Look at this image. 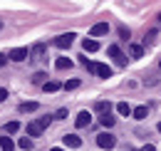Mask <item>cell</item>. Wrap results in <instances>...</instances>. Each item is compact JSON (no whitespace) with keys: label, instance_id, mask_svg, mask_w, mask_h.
I'll return each instance as SVG.
<instances>
[{"label":"cell","instance_id":"277c9868","mask_svg":"<svg viewBox=\"0 0 161 151\" xmlns=\"http://www.w3.org/2000/svg\"><path fill=\"white\" fill-rule=\"evenodd\" d=\"M92 124V112H87V109H82L77 114V119H75V126L77 129H84V126H89Z\"/></svg>","mask_w":161,"mask_h":151},{"label":"cell","instance_id":"5bb4252c","mask_svg":"<svg viewBox=\"0 0 161 151\" xmlns=\"http://www.w3.org/2000/svg\"><path fill=\"white\" fill-rule=\"evenodd\" d=\"M0 149H3V151H13V149H15L13 139H10V136H0Z\"/></svg>","mask_w":161,"mask_h":151},{"label":"cell","instance_id":"7a4b0ae2","mask_svg":"<svg viewBox=\"0 0 161 151\" xmlns=\"http://www.w3.org/2000/svg\"><path fill=\"white\" fill-rule=\"evenodd\" d=\"M75 37H77L75 32H64V35H60V37H55L52 45H55V47H60V50H67V47L75 42Z\"/></svg>","mask_w":161,"mask_h":151},{"label":"cell","instance_id":"f1b7e54d","mask_svg":"<svg viewBox=\"0 0 161 151\" xmlns=\"http://www.w3.org/2000/svg\"><path fill=\"white\" fill-rule=\"evenodd\" d=\"M55 119H67V109H60V112L55 114Z\"/></svg>","mask_w":161,"mask_h":151},{"label":"cell","instance_id":"d4e9b609","mask_svg":"<svg viewBox=\"0 0 161 151\" xmlns=\"http://www.w3.org/2000/svg\"><path fill=\"white\" fill-rule=\"evenodd\" d=\"M129 35H131V32H129L124 25H119V37H121V40H129Z\"/></svg>","mask_w":161,"mask_h":151},{"label":"cell","instance_id":"f546056e","mask_svg":"<svg viewBox=\"0 0 161 151\" xmlns=\"http://www.w3.org/2000/svg\"><path fill=\"white\" fill-rule=\"evenodd\" d=\"M5 99H8V89H3V87H0V102H5Z\"/></svg>","mask_w":161,"mask_h":151},{"label":"cell","instance_id":"836d02e7","mask_svg":"<svg viewBox=\"0 0 161 151\" xmlns=\"http://www.w3.org/2000/svg\"><path fill=\"white\" fill-rule=\"evenodd\" d=\"M159 67H161V59H159Z\"/></svg>","mask_w":161,"mask_h":151},{"label":"cell","instance_id":"603a6c76","mask_svg":"<svg viewBox=\"0 0 161 151\" xmlns=\"http://www.w3.org/2000/svg\"><path fill=\"white\" fill-rule=\"evenodd\" d=\"M82 64H84V67H87L89 72H94V70H97V64H94V62H89L87 57H82Z\"/></svg>","mask_w":161,"mask_h":151},{"label":"cell","instance_id":"9a60e30c","mask_svg":"<svg viewBox=\"0 0 161 151\" xmlns=\"http://www.w3.org/2000/svg\"><path fill=\"white\" fill-rule=\"evenodd\" d=\"M117 112H119L121 116H129V114H134V109H131L126 102H119V104H117Z\"/></svg>","mask_w":161,"mask_h":151},{"label":"cell","instance_id":"d6a6232c","mask_svg":"<svg viewBox=\"0 0 161 151\" xmlns=\"http://www.w3.org/2000/svg\"><path fill=\"white\" fill-rule=\"evenodd\" d=\"M50 151H62V149H50Z\"/></svg>","mask_w":161,"mask_h":151},{"label":"cell","instance_id":"4316f807","mask_svg":"<svg viewBox=\"0 0 161 151\" xmlns=\"http://www.w3.org/2000/svg\"><path fill=\"white\" fill-rule=\"evenodd\" d=\"M8 59H10V55H5V52H0V67H5V64H8Z\"/></svg>","mask_w":161,"mask_h":151},{"label":"cell","instance_id":"30bf717a","mask_svg":"<svg viewBox=\"0 0 161 151\" xmlns=\"http://www.w3.org/2000/svg\"><path fill=\"white\" fill-rule=\"evenodd\" d=\"M82 47H84V52H97V50H99V42H97V40H87V37H84Z\"/></svg>","mask_w":161,"mask_h":151},{"label":"cell","instance_id":"6da1fadb","mask_svg":"<svg viewBox=\"0 0 161 151\" xmlns=\"http://www.w3.org/2000/svg\"><path fill=\"white\" fill-rule=\"evenodd\" d=\"M47 124H50V116H40V119L30 121V124H27V136H40V134L47 129Z\"/></svg>","mask_w":161,"mask_h":151},{"label":"cell","instance_id":"ffe728a7","mask_svg":"<svg viewBox=\"0 0 161 151\" xmlns=\"http://www.w3.org/2000/svg\"><path fill=\"white\" fill-rule=\"evenodd\" d=\"M18 146H20V149H25V151H30V149H32V139H27V136H22L20 141H18Z\"/></svg>","mask_w":161,"mask_h":151},{"label":"cell","instance_id":"e575fe53","mask_svg":"<svg viewBox=\"0 0 161 151\" xmlns=\"http://www.w3.org/2000/svg\"><path fill=\"white\" fill-rule=\"evenodd\" d=\"M159 22H161V15H159Z\"/></svg>","mask_w":161,"mask_h":151},{"label":"cell","instance_id":"4dcf8cb0","mask_svg":"<svg viewBox=\"0 0 161 151\" xmlns=\"http://www.w3.org/2000/svg\"><path fill=\"white\" fill-rule=\"evenodd\" d=\"M141 151H156V149H154L151 144H146V146H144V149H141Z\"/></svg>","mask_w":161,"mask_h":151},{"label":"cell","instance_id":"4fadbf2b","mask_svg":"<svg viewBox=\"0 0 161 151\" xmlns=\"http://www.w3.org/2000/svg\"><path fill=\"white\" fill-rule=\"evenodd\" d=\"M99 121H102V126H107V129H109V126H114V121H117V119H114L109 112H104V114L99 116Z\"/></svg>","mask_w":161,"mask_h":151},{"label":"cell","instance_id":"5b68a950","mask_svg":"<svg viewBox=\"0 0 161 151\" xmlns=\"http://www.w3.org/2000/svg\"><path fill=\"white\" fill-rule=\"evenodd\" d=\"M114 144H117V139H114L112 134H107V131L97 136V146H99V149H112Z\"/></svg>","mask_w":161,"mask_h":151},{"label":"cell","instance_id":"1f68e13d","mask_svg":"<svg viewBox=\"0 0 161 151\" xmlns=\"http://www.w3.org/2000/svg\"><path fill=\"white\" fill-rule=\"evenodd\" d=\"M156 129H159V134H161V124H159V126H156Z\"/></svg>","mask_w":161,"mask_h":151},{"label":"cell","instance_id":"d6986e66","mask_svg":"<svg viewBox=\"0 0 161 151\" xmlns=\"http://www.w3.org/2000/svg\"><path fill=\"white\" fill-rule=\"evenodd\" d=\"M18 131H20V121H10L5 126V134H18Z\"/></svg>","mask_w":161,"mask_h":151},{"label":"cell","instance_id":"52a82bcc","mask_svg":"<svg viewBox=\"0 0 161 151\" xmlns=\"http://www.w3.org/2000/svg\"><path fill=\"white\" fill-rule=\"evenodd\" d=\"M8 55H10L13 62H22V59H27V57H30V52H27L25 47H15V50H10Z\"/></svg>","mask_w":161,"mask_h":151},{"label":"cell","instance_id":"3957f363","mask_svg":"<svg viewBox=\"0 0 161 151\" xmlns=\"http://www.w3.org/2000/svg\"><path fill=\"white\" fill-rule=\"evenodd\" d=\"M107 52H109V57H112L117 64H126V57H124V52L119 50V45H109Z\"/></svg>","mask_w":161,"mask_h":151},{"label":"cell","instance_id":"2e32d148","mask_svg":"<svg viewBox=\"0 0 161 151\" xmlns=\"http://www.w3.org/2000/svg\"><path fill=\"white\" fill-rule=\"evenodd\" d=\"M55 67H57V70H69V67H72V59H67V57H57Z\"/></svg>","mask_w":161,"mask_h":151},{"label":"cell","instance_id":"484cf974","mask_svg":"<svg viewBox=\"0 0 161 151\" xmlns=\"http://www.w3.org/2000/svg\"><path fill=\"white\" fill-rule=\"evenodd\" d=\"M97 112H109V102H99V104H97Z\"/></svg>","mask_w":161,"mask_h":151},{"label":"cell","instance_id":"9c48e42d","mask_svg":"<svg viewBox=\"0 0 161 151\" xmlns=\"http://www.w3.org/2000/svg\"><path fill=\"white\" fill-rule=\"evenodd\" d=\"M37 109H40V104H37V102H22L20 107H18V112H20V114H27V112H37Z\"/></svg>","mask_w":161,"mask_h":151},{"label":"cell","instance_id":"7402d4cb","mask_svg":"<svg viewBox=\"0 0 161 151\" xmlns=\"http://www.w3.org/2000/svg\"><path fill=\"white\" fill-rule=\"evenodd\" d=\"M77 87H80V79H69V82L64 84V89H67V92H72V89H77Z\"/></svg>","mask_w":161,"mask_h":151},{"label":"cell","instance_id":"83f0119b","mask_svg":"<svg viewBox=\"0 0 161 151\" xmlns=\"http://www.w3.org/2000/svg\"><path fill=\"white\" fill-rule=\"evenodd\" d=\"M154 37H156V30H151V32L144 37V42H154Z\"/></svg>","mask_w":161,"mask_h":151},{"label":"cell","instance_id":"8fae6325","mask_svg":"<svg viewBox=\"0 0 161 151\" xmlns=\"http://www.w3.org/2000/svg\"><path fill=\"white\" fill-rule=\"evenodd\" d=\"M42 87H45V92H50V94H52V92H57V89H62L64 84H60L57 79H50V82H45Z\"/></svg>","mask_w":161,"mask_h":151},{"label":"cell","instance_id":"44dd1931","mask_svg":"<svg viewBox=\"0 0 161 151\" xmlns=\"http://www.w3.org/2000/svg\"><path fill=\"white\" fill-rule=\"evenodd\" d=\"M146 112H149V109H146V107H136V109H134V119H146Z\"/></svg>","mask_w":161,"mask_h":151},{"label":"cell","instance_id":"ba28073f","mask_svg":"<svg viewBox=\"0 0 161 151\" xmlns=\"http://www.w3.org/2000/svg\"><path fill=\"white\" fill-rule=\"evenodd\" d=\"M107 32H109V25H107V22H97V25H92V30H89L92 37H99V35H107Z\"/></svg>","mask_w":161,"mask_h":151},{"label":"cell","instance_id":"8992f818","mask_svg":"<svg viewBox=\"0 0 161 151\" xmlns=\"http://www.w3.org/2000/svg\"><path fill=\"white\" fill-rule=\"evenodd\" d=\"M62 141H64V146H69V149H80L82 146V139L77 136V134H64Z\"/></svg>","mask_w":161,"mask_h":151},{"label":"cell","instance_id":"ac0fdd59","mask_svg":"<svg viewBox=\"0 0 161 151\" xmlns=\"http://www.w3.org/2000/svg\"><path fill=\"white\" fill-rule=\"evenodd\" d=\"M30 55H32V59H42V55H45V45H35Z\"/></svg>","mask_w":161,"mask_h":151},{"label":"cell","instance_id":"e0dca14e","mask_svg":"<svg viewBox=\"0 0 161 151\" xmlns=\"http://www.w3.org/2000/svg\"><path fill=\"white\" fill-rule=\"evenodd\" d=\"M129 55L134 57V59H139V57H144V47L141 45H131L129 47Z\"/></svg>","mask_w":161,"mask_h":151},{"label":"cell","instance_id":"7c38bea8","mask_svg":"<svg viewBox=\"0 0 161 151\" xmlns=\"http://www.w3.org/2000/svg\"><path fill=\"white\" fill-rule=\"evenodd\" d=\"M94 72H97L102 79H109V77H112V67H107V64H97V70H94Z\"/></svg>","mask_w":161,"mask_h":151},{"label":"cell","instance_id":"cb8c5ba5","mask_svg":"<svg viewBox=\"0 0 161 151\" xmlns=\"http://www.w3.org/2000/svg\"><path fill=\"white\" fill-rule=\"evenodd\" d=\"M45 77H47L45 72H37V75L32 77V82H35V84H45Z\"/></svg>","mask_w":161,"mask_h":151}]
</instances>
